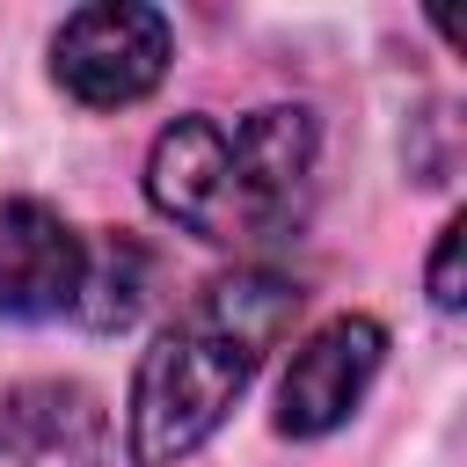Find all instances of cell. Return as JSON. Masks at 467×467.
Returning a JSON list of instances; mask_svg holds the SVG:
<instances>
[{"mask_svg":"<svg viewBox=\"0 0 467 467\" xmlns=\"http://www.w3.org/2000/svg\"><path fill=\"white\" fill-rule=\"evenodd\" d=\"M299 314V285L285 270H234L212 277L139 358L131 379V460L139 467H175L190 460L226 409L248 394L263 358Z\"/></svg>","mask_w":467,"mask_h":467,"instance_id":"cell-1","label":"cell"},{"mask_svg":"<svg viewBox=\"0 0 467 467\" xmlns=\"http://www.w3.org/2000/svg\"><path fill=\"white\" fill-rule=\"evenodd\" d=\"M314 117L292 102L248 117H175L146 153V197L168 226L212 248L285 241L314 190Z\"/></svg>","mask_w":467,"mask_h":467,"instance_id":"cell-2","label":"cell"},{"mask_svg":"<svg viewBox=\"0 0 467 467\" xmlns=\"http://www.w3.org/2000/svg\"><path fill=\"white\" fill-rule=\"evenodd\" d=\"M168 15L161 7H139V0H95V7H73L51 36V80L88 102V109H124L139 95L161 88L168 73Z\"/></svg>","mask_w":467,"mask_h":467,"instance_id":"cell-3","label":"cell"},{"mask_svg":"<svg viewBox=\"0 0 467 467\" xmlns=\"http://www.w3.org/2000/svg\"><path fill=\"white\" fill-rule=\"evenodd\" d=\"M379 358H387V328H379L372 314H336V321H321V328L292 350V365H285V379H277V431H285V438H321V431H336V423L365 401Z\"/></svg>","mask_w":467,"mask_h":467,"instance_id":"cell-4","label":"cell"},{"mask_svg":"<svg viewBox=\"0 0 467 467\" xmlns=\"http://www.w3.org/2000/svg\"><path fill=\"white\" fill-rule=\"evenodd\" d=\"M88 285V241L44 197H0V314L51 321L73 314Z\"/></svg>","mask_w":467,"mask_h":467,"instance_id":"cell-5","label":"cell"},{"mask_svg":"<svg viewBox=\"0 0 467 467\" xmlns=\"http://www.w3.org/2000/svg\"><path fill=\"white\" fill-rule=\"evenodd\" d=\"M0 467H109V416L80 379H22L0 394Z\"/></svg>","mask_w":467,"mask_h":467,"instance_id":"cell-6","label":"cell"},{"mask_svg":"<svg viewBox=\"0 0 467 467\" xmlns=\"http://www.w3.org/2000/svg\"><path fill=\"white\" fill-rule=\"evenodd\" d=\"M460 241H467V219H445L438 255H431V299L438 306H460Z\"/></svg>","mask_w":467,"mask_h":467,"instance_id":"cell-7","label":"cell"}]
</instances>
